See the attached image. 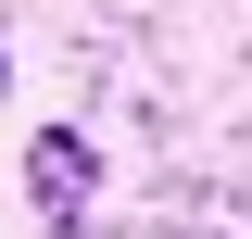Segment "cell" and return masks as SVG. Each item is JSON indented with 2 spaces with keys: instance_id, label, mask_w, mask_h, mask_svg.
I'll list each match as a JSON object with an SVG mask.
<instances>
[{
  "instance_id": "cell-1",
  "label": "cell",
  "mask_w": 252,
  "mask_h": 239,
  "mask_svg": "<svg viewBox=\"0 0 252 239\" xmlns=\"http://www.w3.org/2000/svg\"><path fill=\"white\" fill-rule=\"evenodd\" d=\"M26 202H38V214H51V227H76V214H89V202H101V151H89V139H76V126H51V139H38V151H26Z\"/></svg>"
},
{
  "instance_id": "cell-2",
  "label": "cell",
  "mask_w": 252,
  "mask_h": 239,
  "mask_svg": "<svg viewBox=\"0 0 252 239\" xmlns=\"http://www.w3.org/2000/svg\"><path fill=\"white\" fill-rule=\"evenodd\" d=\"M0 89H13V63H0Z\"/></svg>"
}]
</instances>
